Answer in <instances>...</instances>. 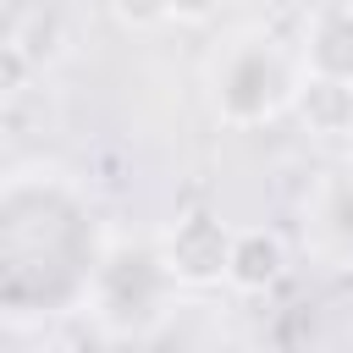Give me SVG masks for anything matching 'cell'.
<instances>
[{
    "label": "cell",
    "instance_id": "cell-9",
    "mask_svg": "<svg viewBox=\"0 0 353 353\" xmlns=\"http://www.w3.org/2000/svg\"><path fill=\"white\" fill-rule=\"evenodd\" d=\"M22 353H77L72 342H33V347H22Z\"/></svg>",
    "mask_w": 353,
    "mask_h": 353
},
{
    "label": "cell",
    "instance_id": "cell-7",
    "mask_svg": "<svg viewBox=\"0 0 353 353\" xmlns=\"http://www.w3.org/2000/svg\"><path fill=\"white\" fill-rule=\"evenodd\" d=\"M105 11L127 33H154V28L171 22V0H105Z\"/></svg>",
    "mask_w": 353,
    "mask_h": 353
},
{
    "label": "cell",
    "instance_id": "cell-4",
    "mask_svg": "<svg viewBox=\"0 0 353 353\" xmlns=\"http://www.w3.org/2000/svg\"><path fill=\"white\" fill-rule=\"evenodd\" d=\"M292 270V248L276 226H237L232 237V265H226V287L243 292V298H259V292H276Z\"/></svg>",
    "mask_w": 353,
    "mask_h": 353
},
{
    "label": "cell",
    "instance_id": "cell-5",
    "mask_svg": "<svg viewBox=\"0 0 353 353\" xmlns=\"http://www.w3.org/2000/svg\"><path fill=\"white\" fill-rule=\"evenodd\" d=\"M298 61L309 77H331L353 88V0H331L303 22Z\"/></svg>",
    "mask_w": 353,
    "mask_h": 353
},
{
    "label": "cell",
    "instance_id": "cell-8",
    "mask_svg": "<svg viewBox=\"0 0 353 353\" xmlns=\"http://www.w3.org/2000/svg\"><path fill=\"white\" fill-rule=\"evenodd\" d=\"M221 6L226 0H171V22L176 28H204V22L221 17Z\"/></svg>",
    "mask_w": 353,
    "mask_h": 353
},
{
    "label": "cell",
    "instance_id": "cell-6",
    "mask_svg": "<svg viewBox=\"0 0 353 353\" xmlns=\"http://www.w3.org/2000/svg\"><path fill=\"white\" fill-rule=\"evenodd\" d=\"M292 116H298L303 132H314V138H353V88L303 72V88H298V99H292Z\"/></svg>",
    "mask_w": 353,
    "mask_h": 353
},
{
    "label": "cell",
    "instance_id": "cell-1",
    "mask_svg": "<svg viewBox=\"0 0 353 353\" xmlns=\"http://www.w3.org/2000/svg\"><path fill=\"white\" fill-rule=\"evenodd\" d=\"M210 110L226 127H265L281 110H292L303 88V61L270 33H237L210 61Z\"/></svg>",
    "mask_w": 353,
    "mask_h": 353
},
{
    "label": "cell",
    "instance_id": "cell-3",
    "mask_svg": "<svg viewBox=\"0 0 353 353\" xmlns=\"http://www.w3.org/2000/svg\"><path fill=\"white\" fill-rule=\"evenodd\" d=\"M232 237H237V226H226L221 215H210V210H182V215L154 237V248H160V259H165V270H171L176 287L204 292V287H221V281H226Z\"/></svg>",
    "mask_w": 353,
    "mask_h": 353
},
{
    "label": "cell",
    "instance_id": "cell-2",
    "mask_svg": "<svg viewBox=\"0 0 353 353\" xmlns=\"http://www.w3.org/2000/svg\"><path fill=\"white\" fill-rule=\"evenodd\" d=\"M171 303H176V281L154 243H116L99 254L94 281H88V309L110 336L132 342V336L160 331Z\"/></svg>",
    "mask_w": 353,
    "mask_h": 353
}]
</instances>
